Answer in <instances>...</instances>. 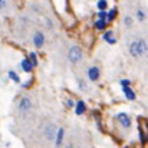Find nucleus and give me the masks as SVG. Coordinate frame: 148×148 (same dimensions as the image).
<instances>
[{
	"label": "nucleus",
	"instance_id": "21",
	"mask_svg": "<svg viewBox=\"0 0 148 148\" xmlns=\"http://www.w3.org/2000/svg\"><path fill=\"white\" fill-rule=\"evenodd\" d=\"M7 6V0H0V10H3Z\"/></svg>",
	"mask_w": 148,
	"mask_h": 148
},
{
	"label": "nucleus",
	"instance_id": "5",
	"mask_svg": "<svg viewBox=\"0 0 148 148\" xmlns=\"http://www.w3.org/2000/svg\"><path fill=\"white\" fill-rule=\"evenodd\" d=\"M118 121H119V124H121L124 128H130V127H131V119H130V116H128L127 114H124V112L118 114Z\"/></svg>",
	"mask_w": 148,
	"mask_h": 148
},
{
	"label": "nucleus",
	"instance_id": "2",
	"mask_svg": "<svg viewBox=\"0 0 148 148\" xmlns=\"http://www.w3.org/2000/svg\"><path fill=\"white\" fill-rule=\"evenodd\" d=\"M68 58L72 63H78L82 60V50L79 46H72L69 49V53H68Z\"/></svg>",
	"mask_w": 148,
	"mask_h": 148
},
{
	"label": "nucleus",
	"instance_id": "23",
	"mask_svg": "<svg viewBox=\"0 0 148 148\" xmlns=\"http://www.w3.org/2000/svg\"><path fill=\"white\" fill-rule=\"evenodd\" d=\"M130 84H131V82H130L128 79H122V81H121V85H122V86H128Z\"/></svg>",
	"mask_w": 148,
	"mask_h": 148
},
{
	"label": "nucleus",
	"instance_id": "15",
	"mask_svg": "<svg viewBox=\"0 0 148 148\" xmlns=\"http://www.w3.org/2000/svg\"><path fill=\"white\" fill-rule=\"evenodd\" d=\"M29 60H30V63L33 65V68L38 65V56H36L35 52H30V53H29Z\"/></svg>",
	"mask_w": 148,
	"mask_h": 148
},
{
	"label": "nucleus",
	"instance_id": "3",
	"mask_svg": "<svg viewBox=\"0 0 148 148\" xmlns=\"http://www.w3.org/2000/svg\"><path fill=\"white\" fill-rule=\"evenodd\" d=\"M30 109H32V101L27 98V97L20 99V102H19V111L20 112H27Z\"/></svg>",
	"mask_w": 148,
	"mask_h": 148
},
{
	"label": "nucleus",
	"instance_id": "20",
	"mask_svg": "<svg viewBox=\"0 0 148 148\" xmlns=\"http://www.w3.org/2000/svg\"><path fill=\"white\" fill-rule=\"evenodd\" d=\"M124 23H125V26H128V27H130V26L132 25V19H131L130 16H127V17L124 19Z\"/></svg>",
	"mask_w": 148,
	"mask_h": 148
},
{
	"label": "nucleus",
	"instance_id": "25",
	"mask_svg": "<svg viewBox=\"0 0 148 148\" xmlns=\"http://www.w3.org/2000/svg\"><path fill=\"white\" fill-rule=\"evenodd\" d=\"M79 85H81V89H82V91H85V84H84L82 81H79Z\"/></svg>",
	"mask_w": 148,
	"mask_h": 148
},
{
	"label": "nucleus",
	"instance_id": "22",
	"mask_svg": "<svg viewBox=\"0 0 148 148\" xmlns=\"http://www.w3.org/2000/svg\"><path fill=\"white\" fill-rule=\"evenodd\" d=\"M30 85H32V79H29V81H26L25 84H22V86H23V88H29Z\"/></svg>",
	"mask_w": 148,
	"mask_h": 148
},
{
	"label": "nucleus",
	"instance_id": "24",
	"mask_svg": "<svg viewBox=\"0 0 148 148\" xmlns=\"http://www.w3.org/2000/svg\"><path fill=\"white\" fill-rule=\"evenodd\" d=\"M66 105H68L69 108H72V106H73V102H72L71 99H68V101H66Z\"/></svg>",
	"mask_w": 148,
	"mask_h": 148
},
{
	"label": "nucleus",
	"instance_id": "8",
	"mask_svg": "<svg viewBox=\"0 0 148 148\" xmlns=\"http://www.w3.org/2000/svg\"><path fill=\"white\" fill-rule=\"evenodd\" d=\"M20 68L25 71V72H27V73H30L32 72V69H33V65L30 63V60H29V58L26 59H22V62H20Z\"/></svg>",
	"mask_w": 148,
	"mask_h": 148
},
{
	"label": "nucleus",
	"instance_id": "27",
	"mask_svg": "<svg viewBox=\"0 0 148 148\" xmlns=\"http://www.w3.org/2000/svg\"><path fill=\"white\" fill-rule=\"evenodd\" d=\"M66 148H73V145H71V144H69V145H66Z\"/></svg>",
	"mask_w": 148,
	"mask_h": 148
},
{
	"label": "nucleus",
	"instance_id": "19",
	"mask_svg": "<svg viewBox=\"0 0 148 148\" xmlns=\"http://www.w3.org/2000/svg\"><path fill=\"white\" fill-rule=\"evenodd\" d=\"M98 17L101 19V20H106V12H105V10H99Z\"/></svg>",
	"mask_w": 148,
	"mask_h": 148
},
{
	"label": "nucleus",
	"instance_id": "4",
	"mask_svg": "<svg viewBox=\"0 0 148 148\" xmlns=\"http://www.w3.org/2000/svg\"><path fill=\"white\" fill-rule=\"evenodd\" d=\"M33 43H35V46H36L38 49L43 46V43H45V36H43L42 32H36V33H35V36H33Z\"/></svg>",
	"mask_w": 148,
	"mask_h": 148
},
{
	"label": "nucleus",
	"instance_id": "10",
	"mask_svg": "<svg viewBox=\"0 0 148 148\" xmlns=\"http://www.w3.org/2000/svg\"><path fill=\"white\" fill-rule=\"evenodd\" d=\"M56 128H55V125H49L46 130H45V135H46V138L48 140H55V135H56Z\"/></svg>",
	"mask_w": 148,
	"mask_h": 148
},
{
	"label": "nucleus",
	"instance_id": "16",
	"mask_svg": "<svg viewBox=\"0 0 148 148\" xmlns=\"http://www.w3.org/2000/svg\"><path fill=\"white\" fill-rule=\"evenodd\" d=\"M105 26H106V20H101V19H98V22L95 23V27H97L98 30H103Z\"/></svg>",
	"mask_w": 148,
	"mask_h": 148
},
{
	"label": "nucleus",
	"instance_id": "26",
	"mask_svg": "<svg viewBox=\"0 0 148 148\" xmlns=\"http://www.w3.org/2000/svg\"><path fill=\"white\" fill-rule=\"evenodd\" d=\"M46 25H48V27H49V29H50V27H52V22H50L49 19L46 20Z\"/></svg>",
	"mask_w": 148,
	"mask_h": 148
},
{
	"label": "nucleus",
	"instance_id": "18",
	"mask_svg": "<svg viewBox=\"0 0 148 148\" xmlns=\"http://www.w3.org/2000/svg\"><path fill=\"white\" fill-rule=\"evenodd\" d=\"M137 17H138L140 22H143V20L145 19V13H144L143 10H138V12H137Z\"/></svg>",
	"mask_w": 148,
	"mask_h": 148
},
{
	"label": "nucleus",
	"instance_id": "11",
	"mask_svg": "<svg viewBox=\"0 0 148 148\" xmlns=\"http://www.w3.org/2000/svg\"><path fill=\"white\" fill-rule=\"evenodd\" d=\"M122 92H124V95H125L127 99H130V101H134L135 99V92L130 86H122Z\"/></svg>",
	"mask_w": 148,
	"mask_h": 148
},
{
	"label": "nucleus",
	"instance_id": "13",
	"mask_svg": "<svg viewBox=\"0 0 148 148\" xmlns=\"http://www.w3.org/2000/svg\"><path fill=\"white\" fill-rule=\"evenodd\" d=\"M7 75H9V78H10L13 82H16V84H20V76H19V75H17L14 71H9V73H7Z\"/></svg>",
	"mask_w": 148,
	"mask_h": 148
},
{
	"label": "nucleus",
	"instance_id": "7",
	"mask_svg": "<svg viewBox=\"0 0 148 148\" xmlns=\"http://www.w3.org/2000/svg\"><path fill=\"white\" fill-rule=\"evenodd\" d=\"M63 137H65V130L63 128H59L56 131V135H55V144H56V147H60L62 145Z\"/></svg>",
	"mask_w": 148,
	"mask_h": 148
},
{
	"label": "nucleus",
	"instance_id": "17",
	"mask_svg": "<svg viewBox=\"0 0 148 148\" xmlns=\"http://www.w3.org/2000/svg\"><path fill=\"white\" fill-rule=\"evenodd\" d=\"M97 6H98L99 10H105V9L108 7V1H106V0H99Z\"/></svg>",
	"mask_w": 148,
	"mask_h": 148
},
{
	"label": "nucleus",
	"instance_id": "9",
	"mask_svg": "<svg viewBox=\"0 0 148 148\" xmlns=\"http://www.w3.org/2000/svg\"><path fill=\"white\" fill-rule=\"evenodd\" d=\"M85 111H86L85 102H84V101H78L76 105H75V114H76V115H82V114H85Z\"/></svg>",
	"mask_w": 148,
	"mask_h": 148
},
{
	"label": "nucleus",
	"instance_id": "14",
	"mask_svg": "<svg viewBox=\"0 0 148 148\" xmlns=\"http://www.w3.org/2000/svg\"><path fill=\"white\" fill-rule=\"evenodd\" d=\"M115 16H116V9L109 10V12L106 13V22H112V20L115 19Z\"/></svg>",
	"mask_w": 148,
	"mask_h": 148
},
{
	"label": "nucleus",
	"instance_id": "6",
	"mask_svg": "<svg viewBox=\"0 0 148 148\" xmlns=\"http://www.w3.org/2000/svg\"><path fill=\"white\" fill-rule=\"evenodd\" d=\"M99 75H101V72H99V69L97 66H92V68L88 69V78H89V81H94V82L98 81Z\"/></svg>",
	"mask_w": 148,
	"mask_h": 148
},
{
	"label": "nucleus",
	"instance_id": "12",
	"mask_svg": "<svg viewBox=\"0 0 148 148\" xmlns=\"http://www.w3.org/2000/svg\"><path fill=\"white\" fill-rule=\"evenodd\" d=\"M103 40H105L106 43H109V45H114V43L116 42L111 30H108V32H105V33H103Z\"/></svg>",
	"mask_w": 148,
	"mask_h": 148
},
{
	"label": "nucleus",
	"instance_id": "1",
	"mask_svg": "<svg viewBox=\"0 0 148 148\" xmlns=\"http://www.w3.org/2000/svg\"><path fill=\"white\" fill-rule=\"evenodd\" d=\"M148 50V45L144 39H138V40H134L131 45H130V52L132 56L135 58H140L143 55H145Z\"/></svg>",
	"mask_w": 148,
	"mask_h": 148
}]
</instances>
